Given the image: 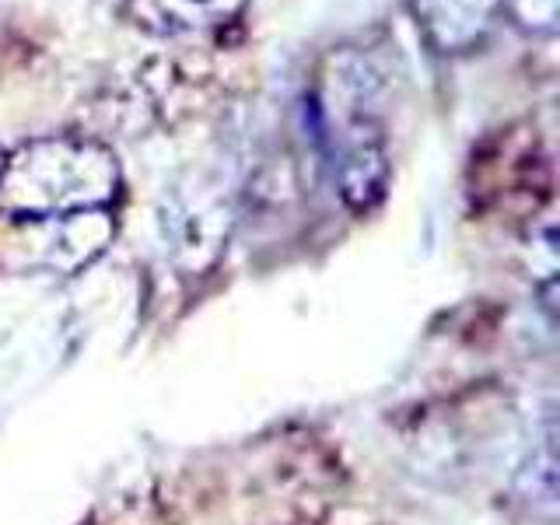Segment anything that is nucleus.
<instances>
[{"instance_id":"f257e3e1","label":"nucleus","mask_w":560,"mask_h":525,"mask_svg":"<svg viewBox=\"0 0 560 525\" xmlns=\"http://www.w3.org/2000/svg\"><path fill=\"white\" fill-rule=\"evenodd\" d=\"M119 192L122 172L113 148L81 133L25 140L0 165V214L4 221L109 210Z\"/></svg>"},{"instance_id":"f03ea898","label":"nucleus","mask_w":560,"mask_h":525,"mask_svg":"<svg viewBox=\"0 0 560 525\" xmlns=\"http://www.w3.org/2000/svg\"><path fill=\"white\" fill-rule=\"evenodd\" d=\"M116 221L109 210H84L67 218H25L4 221L0 232V267L18 273L74 277L109 249Z\"/></svg>"},{"instance_id":"7ed1b4c3","label":"nucleus","mask_w":560,"mask_h":525,"mask_svg":"<svg viewBox=\"0 0 560 525\" xmlns=\"http://www.w3.org/2000/svg\"><path fill=\"white\" fill-rule=\"evenodd\" d=\"M165 256L183 273L214 270L232 235V210L210 189H172L158 210Z\"/></svg>"},{"instance_id":"20e7f679","label":"nucleus","mask_w":560,"mask_h":525,"mask_svg":"<svg viewBox=\"0 0 560 525\" xmlns=\"http://www.w3.org/2000/svg\"><path fill=\"white\" fill-rule=\"evenodd\" d=\"M329 154H332V179L343 203L354 214L375 210L389 186V154H385L382 127L364 109L340 119V127H326Z\"/></svg>"},{"instance_id":"39448f33","label":"nucleus","mask_w":560,"mask_h":525,"mask_svg":"<svg viewBox=\"0 0 560 525\" xmlns=\"http://www.w3.org/2000/svg\"><path fill=\"white\" fill-rule=\"evenodd\" d=\"M424 43L442 57H466L487 46L501 22V0H407Z\"/></svg>"},{"instance_id":"423d86ee","label":"nucleus","mask_w":560,"mask_h":525,"mask_svg":"<svg viewBox=\"0 0 560 525\" xmlns=\"http://www.w3.org/2000/svg\"><path fill=\"white\" fill-rule=\"evenodd\" d=\"M249 0H122V14L151 35H186L235 22Z\"/></svg>"},{"instance_id":"0eeeda50","label":"nucleus","mask_w":560,"mask_h":525,"mask_svg":"<svg viewBox=\"0 0 560 525\" xmlns=\"http://www.w3.org/2000/svg\"><path fill=\"white\" fill-rule=\"evenodd\" d=\"M515 494L539 508L542 515L553 518L557 508V428H553V413L542 420V434L536 438V445L525 455V463L515 472Z\"/></svg>"},{"instance_id":"6e6552de","label":"nucleus","mask_w":560,"mask_h":525,"mask_svg":"<svg viewBox=\"0 0 560 525\" xmlns=\"http://www.w3.org/2000/svg\"><path fill=\"white\" fill-rule=\"evenodd\" d=\"M501 11L533 35H553L560 22V0H501Z\"/></svg>"}]
</instances>
